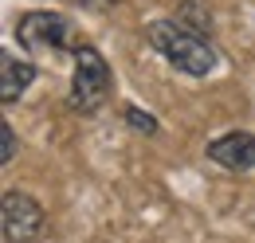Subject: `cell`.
<instances>
[{
	"mask_svg": "<svg viewBox=\"0 0 255 243\" xmlns=\"http://www.w3.org/2000/svg\"><path fill=\"white\" fill-rule=\"evenodd\" d=\"M110 98V67L95 47L75 51V79H71V110L95 114L98 106Z\"/></svg>",
	"mask_w": 255,
	"mask_h": 243,
	"instance_id": "obj_2",
	"label": "cell"
},
{
	"mask_svg": "<svg viewBox=\"0 0 255 243\" xmlns=\"http://www.w3.org/2000/svg\"><path fill=\"white\" fill-rule=\"evenodd\" d=\"M16 39L24 51H67L71 47V20L59 12H24L20 24H16Z\"/></svg>",
	"mask_w": 255,
	"mask_h": 243,
	"instance_id": "obj_3",
	"label": "cell"
},
{
	"mask_svg": "<svg viewBox=\"0 0 255 243\" xmlns=\"http://www.w3.org/2000/svg\"><path fill=\"white\" fill-rule=\"evenodd\" d=\"M208 157L232 173H248V169H255V133H248V129L220 133L216 141H208Z\"/></svg>",
	"mask_w": 255,
	"mask_h": 243,
	"instance_id": "obj_5",
	"label": "cell"
},
{
	"mask_svg": "<svg viewBox=\"0 0 255 243\" xmlns=\"http://www.w3.org/2000/svg\"><path fill=\"white\" fill-rule=\"evenodd\" d=\"M145 39H149V47H157L161 55H165V63L177 67L181 75L204 79V75L216 71L212 43H208L204 35L189 31L185 24H177V20H153V24L145 28Z\"/></svg>",
	"mask_w": 255,
	"mask_h": 243,
	"instance_id": "obj_1",
	"label": "cell"
},
{
	"mask_svg": "<svg viewBox=\"0 0 255 243\" xmlns=\"http://www.w3.org/2000/svg\"><path fill=\"white\" fill-rule=\"evenodd\" d=\"M75 4H83V8H106V4H118V0H75Z\"/></svg>",
	"mask_w": 255,
	"mask_h": 243,
	"instance_id": "obj_9",
	"label": "cell"
},
{
	"mask_svg": "<svg viewBox=\"0 0 255 243\" xmlns=\"http://www.w3.org/2000/svg\"><path fill=\"white\" fill-rule=\"evenodd\" d=\"M4 236L8 243H32L39 240V232H43V208H39V200L28 196V192H4Z\"/></svg>",
	"mask_w": 255,
	"mask_h": 243,
	"instance_id": "obj_4",
	"label": "cell"
},
{
	"mask_svg": "<svg viewBox=\"0 0 255 243\" xmlns=\"http://www.w3.org/2000/svg\"><path fill=\"white\" fill-rule=\"evenodd\" d=\"M32 83H35V67L32 63L20 59V55L0 51V102H4V106H12Z\"/></svg>",
	"mask_w": 255,
	"mask_h": 243,
	"instance_id": "obj_6",
	"label": "cell"
},
{
	"mask_svg": "<svg viewBox=\"0 0 255 243\" xmlns=\"http://www.w3.org/2000/svg\"><path fill=\"white\" fill-rule=\"evenodd\" d=\"M126 118H129V125H133V129H145V133H157V122L149 118L145 110H137V106H126Z\"/></svg>",
	"mask_w": 255,
	"mask_h": 243,
	"instance_id": "obj_7",
	"label": "cell"
},
{
	"mask_svg": "<svg viewBox=\"0 0 255 243\" xmlns=\"http://www.w3.org/2000/svg\"><path fill=\"white\" fill-rule=\"evenodd\" d=\"M0 145H4V149H0V161L8 165V161L16 157V133H12V125H8V122H0Z\"/></svg>",
	"mask_w": 255,
	"mask_h": 243,
	"instance_id": "obj_8",
	"label": "cell"
}]
</instances>
